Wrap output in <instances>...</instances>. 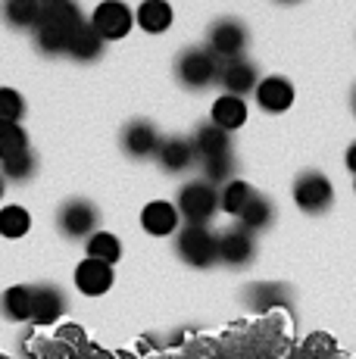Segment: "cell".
I'll use <instances>...</instances> for the list:
<instances>
[{"label": "cell", "instance_id": "obj_27", "mask_svg": "<svg viewBox=\"0 0 356 359\" xmlns=\"http://www.w3.org/2000/svg\"><path fill=\"white\" fill-rule=\"evenodd\" d=\"M32 144L22 126H0V165L13 163L16 156L29 154Z\"/></svg>", "mask_w": 356, "mask_h": 359}, {"label": "cell", "instance_id": "obj_26", "mask_svg": "<svg viewBox=\"0 0 356 359\" xmlns=\"http://www.w3.org/2000/svg\"><path fill=\"white\" fill-rule=\"evenodd\" d=\"M32 231V212L19 203H10L0 210V238L6 241H19Z\"/></svg>", "mask_w": 356, "mask_h": 359}, {"label": "cell", "instance_id": "obj_9", "mask_svg": "<svg viewBox=\"0 0 356 359\" xmlns=\"http://www.w3.org/2000/svg\"><path fill=\"white\" fill-rule=\"evenodd\" d=\"M291 194H294V203L303 212H310V216H319V212H325L328 206L334 203V188L322 172H303V175L294 182Z\"/></svg>", "mask_w": 356, "mask_h": 359}, {"label": "cell", "instance_id": "obj_11", "mask_svg": "<svg viewBox=\"0 0 356 359\" xmlns=\"http://www.w3.org/2000/svg\"><path fill=\"white\" fill-rule=\"evenodd\" d=\"M253 97H256L263 113L278 116V113H287V109L294 107V97H297V94H294V85L285 79V75H266V79H259Z\"/></svg>", "mask_w": 356, "mask_h": 359}, {"label": "cell", "instance_id": "obj_22", "mask_svg": "<svg viewBox=\"0 0 356 359\" xmlns=\"http://www.w3.org/2000/svg\"><path fill=\"white\" fill-rule=\"evenodd\" d=\"M85 253L88 259H97V262H107V266H116L122 259V241L116 238L113 231H94L91 238L85 241Z\"/></svg>", "mask_w": 356, "mask_h": 359}, {"label": "cell", "instance_id": "obj_31", "mask_svg": "<svg viewBox=\"0 0 356 359\" xmlns=\"http://www.w3.org/2000/svg\"><path fill=\"white\" fill-rule=\"evenodd\" d=\"M4 191H6V178L0 175V200H4Z\"/></svg>", "mask_w": 356, "mask_h": 359}, {"label": "cell", "instance_id": "obj_21", "mask_svg": "<svg viewBox=\"0 0 356 359\" xmlns=\"http://www.w3.org/2000/svg\"><path fill=\"white\" fill-rule=\"evenodd\" d=\"M100 53H104V41H100L97 32H94L91 25L85 22L78 32L72 34L66 57L75 60V63H94V60H100Z\"/></svg>", "mask_w": 356, "mask_h": 359}, {"label": "cell", "instance_id": "obj_16", "mask_svg": "<svg viewBox=\"0 0 356 359\" xmlns=\"http://www.w3.org/2000/svg\"><path fill=\"white\" fill-rule=\"evenodd\" d=\"M156 160L166 172H188L191 165L197 163V154H194V144H191V137H163L160 150H156Z\"/></svg>", "mask_w": 356, "mask_h": 359}, {"label": "cell", "instance_id": "obj_14", "mask_svg": "<svg viewBox=\"0 0 356 359\" xmlns=\"http://www.w3.org/2000/svg\"><path fill=\"white\" fill-rule=\"evenodd\" d=\"M253 253H256L253 234L247 229H241V225H235V229L219 234V259H222L225 266H231V269L247 266L253 259Z\"/></svg>", "mask_w": 356, "mask_h": 359}, {"label": "cell", "instance_id": "obj_29", "mask_svg": "<svg viewBox=\"0 0 356 359\" xmlns=\"http://www.w3.org/2000/svg\"><path fill=\"white\" fill-rule=\"evenodd\" d=\"M35 169H38V156H35V150H29V154L16 156L13 163L0 165V175L10 178V182H29L35 175Z\"/></svg>", "mask_w": 356, "mask_h": 359}, {"label": "cell", "instance_id": "obj_23", "mask_svg": "<svg viewBox=\"0 0 356 359\" xmlns=\"http://www.w3.org/2000/svg\"><path fill=\"white\" fill-rule=\"evenodd\" d=\"M272 219H275V206H272V200L263 197V194H253L250 203L244 206V212L238 216V222H241V229H247L253 234V231L269 229Z\"/></svg>", "mask_w": 356, "mask_h": 359}, {"label": "cell", "instance_id": "obj_25", "mask_svg": "<svg viewBox=\"0 0 356 359\" xmlns=\"http://www.w3.org/2000/svg\"><path fill=\"white\" fill-rule=\"evenodd\" d=\"M253 194H256V191H253L244 178H231V182L222 184V191H219V210L238 219L244 212V206L250 203Z\"/></svg>", "mask_w": 356, "mask_h": 359}, {"label": "cell", "instance_id": "obj_17", "mask_svg": "<svg viewBox=\"0 0 356 359\" xmlns=\"http://www.w3.org/2000/svg\"><path fill=\"white\" fill-rule=\"evenodd\" d=\"M0 313L10 322H32L35 313V285H13L0 294Z\"/></svg>", "mask_w": 356, "mask_h": 359}, {"label": "cell", "instance_id": "obj_33", "mask_svg": "<svg viewBox=\"0 0 356 359\" xmlns=\"http://www.w3.org/2000/svg\"><path fill=\"white\" fill-rule=\"evenodd\" d=\"M353 188H356V184H353Z\"/></svg>", "mask_w": 356, "mask_h": 359}, {"label": "cell", "instance_id": "obj_4", "mask_svg": "<svg viewBox=\"0 0 356 359\" xmlns=\"http://www.w3.org/2000/svg\"><path fill=\"white\" fill-rule=\"evenodd\" d=\"M175 253L191 269H210L219 262V238L207 225H182L175 234Z\"/></svg>", "mask_w": 356, "mask_h": 359}, {"label": "cell", "instance_id": "obj_24", "mask_svg": "<svg viewBox=\"0 0 356 359\" xmlns=\"http://www.w3.org/2000/svg\"><path fill=\"white\" fill-rule=\"evenodd\" d=\"M0 13H4V19L13 29H35L41 22L44 4H38V0H6Z\"/></svg>", "mask_w": 356, "mask_h": 359}, {"label": "cell", "instance_id": "obj_3", "mask_svg": "<svg viewBox=\"0 0 356 359\" xmlns=\"http://www.w3.org/2000/svg\"><path fill=\"white\" fill-rule=\"evenodd\" d=\"M175 206H178V216L188 225H207L219 212V188L210 184L207 178L184 182L182 188H178Z\"/></svg>", "mask_w": 356, "mask_h": 359}, {"label": "cell", "instance_id": "obj_20", "mask_svg": "<svg viewBox=\"0 0 356 359\" xmlns=\"http://www.w3.org/2000/svg\"><path fill=\"white\" fill-rule=\"evenodd\" d=\"M172 19H175V13L166 0H144L138 10H135V25L147 34H163L172 25Z\"/></svg>", "mask_w": 356, "mask_h": 359}, {"label": "cell", "instance_id": "obj_2", "mask_svg": "<svg viewBox=\"0 0 356 359\" xmlns=\"http://www.w3.org/2000/svg\"><path fill=\"white\" fill-rule=\"evenodd\" d=\"M194 154L203 165V178L210 184H228L235 175V156H231V135L222 128H216L213 122L197 126V131L191 135Z\"/></svg>", "mask_w": 356, "mask_h": 359}, {"label": "cell", "instance_id": "obj_8", "mask_svg": "<svg viewBox=\"0 0 356 359\" xmlns=\"http://www.w3.org/2000/svg\"><path fill=\"white\" fill-rule=\"evenodd\" d=\"M88 25L97 32V38L104 41V44L107 41H122L135 29V13H132V6H125L122 0H107V4L94 6Z\"/></svg>", "mask_w": 356, "mask_h": 359}, {"label": "cell", "instance_id": "obj_12", "mask_svg": "<svg viewBox=\"0 0 356 359\" xmlns=\"http://www.w3.org/2000/svg\"><path fill=\"white\" fill-rule=\"evenodd\" d=\"M141 229L150 234V238H169V234H178L182 229V216H178V206L172 200H150L141 210Z\"/></svg>", "mask_w": 356, "mask_h": 359}, {"label": "cell", "instance_id": "obj_15", "mask_svg": "<svg viewBox=\"0 0 356 359\" xmlns=\"http://www.w3.org/2000/svg\"><path fill=\"white\" fill-rule=\"evenodd\" d=\"M219 81H222L225 94L231 97H244V94H253L259 85V72L250 60H231V63H222L219 69Z\"/></svg>", "mask_w": 356, "mask_h": 359}, {"label": "cell", "instance_id": "obj_18", "mask_svg": "<svg viewBox=\"0 0 356 359\" xmlns=\"http://www.w3.org/2000/svg\"><path fill=\"white\" fill-rule=\"evenodd\" d=\"M210 122L222 131H238L247 122V103L244 97H231V94H222V97L213 100V109H210Z\"/></svg>", "mask_w": 356, "mask_h": 359}, {"label": "cell", "instance_id": "obj_32", "mask_svg": "<svg viewBox=\"0 0 356 359\" xmlns=\"http://www.w3.org/2000/svg\"><path fill=\"white\" fill-rule=\"evenodd\" d=\"M353 113H356V91H353Z\"/></svg>", "mask_w": 356, "mask_h": 359}, {"label": "cell", "instance_id": "obj_10", "mask_svg": "<svg viewBox=\"0 0 356 359\" xmlns=\"http://www.w3.org/2000/svg\"><path fill=\"white\" fill-rule=\"evenodd\" d=\"M119 144L132 160H147V156H156L163 137H160V131H156V126L150 119H132L125 128H122Z\"/></svg>", "mask_w": 356, "mask_h": 359}, {"label": "cell", "instance_id": "obj_6", "mask_svg": "<svg viewBox=\"0 0 356 359\" xmlns=\"http://www.w3.org/2000/svg\"><path fill=\"white\" fill-rule=\"evenodd\" d=\"M97 225H100V210L91 200L72 197L57 210V229L69 241H88L94 231H100Z\"/></svg>", "mask_w": 356, "mask_h": 359}, {"label": "cell", "instance_id": "obj_1", "mask_svg": "<svg viewBox=\"0 0 356 359\" xmlns=\"http://www.w3.org/2000/svg\"><path fill=\"white\" fill-rule=\"evenodd\" d=\"M85 25V16L81 10L72 4V0H53V4H44V13H41V22L35 25V41L38 50L47 53V57H60V53L69 50L72 34Z\"/></svg>", "mask_w": 356, "mask_h": 359}, {"label": "cell", "instance_id": "obj_7", "mask_svg": "<svg viewBox=\"0 0 356 359\" xmlns=\"http://www.w3.org/2000/svg\"><path fill=\"white\" fill-rule=\"evenodd\" d=\"M247 41H250V34L244 29L241 19H216V22L210 25V34H207V50L213 53L216 60L231 63V60L244 57Z\"/></svg>", "mask_w": 356, "mask_h": 359}, {"label": "cell", "instance_id": "obj_5", "mask_svg": "<svg viewBox=\"0 0 356 359\" xmlns=\"http://www.w3.org/2000/svg\"><path fill=\"white\" fill-rule=\"evenodd\" d=\"M219 60L207 47H188V50L178 53L175 60V79L182 81L188 91H203L213 81H219Z\"/></svg>", "mask_w": 356, "mask_h": 359}, {"label": "cell", "instance_id": "obj_13", "mask_svg": "<svg viewBox=\"0 0 356 359\" xmlns=\"http://www.w3.org/2000/svg\"><path fill=\"white\" fill-rule=\"evenodd\" d=\"M75 287H78L85 297H104L109 287H113L116 275H113V266H107V262H97V259H81L78 266H75V275H72Z\"/></svg>", "mask_w": 356, "mask_h": 359}, {"label": "cell", "instance_id": "obj_28", "mask_svg": "<svg viewBox=\"0 0 356 359\" xmlns=\"http://www.w3.org/2000/svg\"><path fill=\"white\" fill-rule=\"evenodd\" d=\"M25 116V97L16 88H0V126H19Z\"/></svg>", "mask_w": 356, "mask_h": 359}, {"label": "cell", "instance_id": "obj_30", "mask_svg": "<svg viewBox=\"0 0 356 359\" xmlns=\"http://www.w3.org/2000/svg\"><path fill=\"white\" fill-rule=\"evenodd\" d=\"M344 163H347V169H350L353 175H356V141L350 144V147H347V156H344Z\"/></svg>", "mask_w": 356, "mask_h": 359}, {"label": "cell", "instance_id": "obj_19", "mask_svg": "<svg viewBox=\"0 0 356 359\" xmlns=\"http://www.w3.org/2000/svg\"><path fill=\"white\" fill-rule=\"evenodd\" d=\"M63 313H66L63 291L57 285H35V313H32V322L35 325H53Z\"/></svg>", "mask_w": 356, "mask_h": 359}]
</instances>
